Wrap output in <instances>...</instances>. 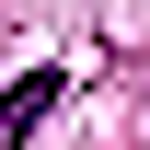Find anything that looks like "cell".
Masks as SVG:
<instances>
[{
    "label": "cell",
    "mask_w": 150,
    "mask_h": 150,
    "mask_svg": "<svg viewBox=\"0 0 150 150\" xmlns=\"http://www.w3.org/2000/svg\"><path fill=\"white\" fill-rule=\"evenodd\" d=\"M46 115H58V69H35V81H12V93H0V139L46 127Z\"/></svg>",
    "instance_id": "obj_1"
}]
</instances>
